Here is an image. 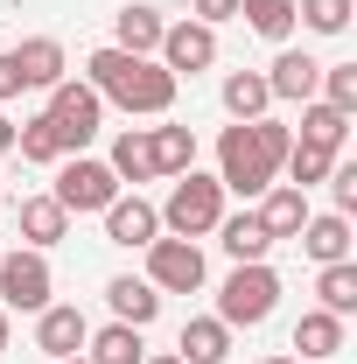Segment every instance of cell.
<instances>
[{
	"label": "cell",
	"instance_id": "8d00e7d4",
	"mask_svg": "<svg viewBox=\"0 0 357 364\" xmlns=\"http://www.w3.org/2000/svg\"><path fill=\"white\" fill-rule=\"evenodd\" d=\"M7 343H14V316L0 309V358H7Z\"/></svg>",
	"mask_w": 357,
	"mask_h": 364
},
{
	"label": "cell",
	"instance_id": "277c9868",
	"mask_svg": "<svg viewBox=\"0 0 357 364\" xmlns=\"http://www.w3.org/2000/svg\"><path fill=\"white\" fill-rule=\"evenodd\" d=\"M273 309H280V273L267 259H245V267L224 273V287H218V322L224 329H260Z\"/></svg>",
	"mask_w": 357,
	"mask_h": 364
},
{
	"label": "cell",
	"instance_id": "836d02e7",
	"mask_svg": "<svg viewBox=\"0 0 357 364\" xmlns=\"http://www.w3.org/2000/svg\"><path fill=\"white\" fill-rule=\"evenodd\" d=\"M189 21H203V28H224V21H238V0H189Z\"/></svg>",
	"mask_w": 357,
	"mask_h": 364
},
{
	"label": "cell",
	"instance_id": "74e56055",
	"mask_svg": "<svg viewBox=\"0 0 357 364\" xmlns=\"http://www.w3.org/2000/svg\"><path fill=\"white\" fill-rule=\"evenodd\" d=\"M140 364H182V358H176V350H154V358H140Z\"/></svg>",
	"mask_w": 357,
	"mask_h": 364
},
{
	"label": "cell",
	"instance_id": "d6986e66",
	"mask_svg": "<svg viewBox=\"0 0 357 364\" xmlns=\"http://www.w3.org/2000/svg\"><path fill=\"white\" fill-rule=\"evenodd\" d=\"M294 358H302V364L343 358V316H329V309H302V322H294Z\"/></svg>",
	"mask_w": 357,
	"mask_h": 364
},
{
	"label": "cell",
	"instance_id": "9a60e30c",
	"mask_svg": "<svg viewBox=\"0 0 357 364\" xmlns=\"http://www.w3.org/2000/svg\"><path fill=\"white\" fill-rule=\"evenodd\" d=\"M14 225H21V245H36V252H49V245H63L70 238V210L56 203V196H21V210H14Z\"/></svg>",
	"mask_w": 357,
	"mask_h": 364
},
{
	"label": "cell",
	"instance_id": "5b68a950",
	"mask_svg": "<svg viewBox=\"0 0 357 364\" xmlns=\"http://www.w3.org/2000/svg\"><path fill=\"white\" fill-rule=\"evenodd\" d=\"M161 210V231L169 238H211L224 218V182L203 176V168H189V176H176V189H169V203H154Z\"/></svg>",
	"mask_w": 357,
	"mask_h": 364
},
{
	"label": "cell",
	"instance_id": "9c48e42d",
	"mask_svg": "<svg viewBox=\"0 0 357 364\" xmlns=\"http://www.w3.org/2000/svg\"><path fill=\"white\" fill-rule=\"evenodd\" d=\"M154 63H161L169 77H196V70H211V63H218V28H203V21H169Z\"/></svg>",
	"mask_w": 357,
	"mask_h": 364
},
{
	"label": "cell",
	"instance_id": "d590c367",
	"mask_svg": "<svg viewBox=\"0 0 357 364\" xmlns=\"http://www.w3.org/2000/svg\"><path fill=\"white\" fill-rule=\"evenodd\" d=\"M0 154H14V119L0 112Z\"/></svg>",
	"mask_w": 357,
	"mask_h": 364
},
{
	"label": "cell",
	"instance_id": "30bf717a",
	"mask_svg": "<svg viewBox=\"0 0 357 364\" xmlns=\"http://www.w3.org/2000/svg\"><path fill=\"white\" fill-rule=\"evenodd\" d=\"M98 218H105V245H127V252H147V245L161 238V210H154L147 196H127V189H119Z\"/></svg>",
	"mask_w": 357,
	"mask_h": 364
},
{
	"label": "cell",
	"instance_id": "484cf974",
	"mask_svg": "<svg viewBox=\"0 0 357 364\" xmlns=\"http://www.w3.org/2000/svg\"><path fill=\"white\" fill-rule=\"evenodd\" d=\"M105 168L119 182H154V154H147V127H127V134H112L105 147Z\"/></svg>",
	"mask_w": 357,
	"mask_h": 364
},
{
	"label": "cell",
	"instance_id": "f1b7e54d",
	"mask_svg": "<svg viewBox=\"0 0 357 364\" xmlns=\"http://www.w3.org/2000/svg\"><path fill=\"white\" fill-rule=\"evenodd\" d=\"M238 21L267 43H287L294 36V0H238Z\"/></svg>",
	"mask_w": 357,
	"mask_h": 364
},
{
	"label": "cell",
	"instance_id": "8992f818",
	"mask_svg": "<svg viewBox=\"0 0 357 364\" xmlns=\"http://www.w3.org/2000/svg\"><path fill=\"white\" fill-rule=\"evenodd\" d=\"M49 301H56L49 252H36V245H14V252H0V309H7V316H43Z\"/></svg>",
	"mask_w": 357,
	"mask_h": 364
},
{
	"label": "cell",
	"instance_id": "ac0fdd59",
	"mask_svg": "<svg viewBox=\"0 0 357 364\" xmlns=\"http://www.w3.org/2000/svg\"><path fill=\"white\" fill-rule=\"evenodd\" d=\"M252 210H260V225H267L273 245H280V238H302V225H309V189H287V182H273Z\"/></svg>",
	"mask_w": 357,
	"mask_h": 364
},
{
	"label": "cell",
	"instance_id": "7c38bea8",
	"mask_svg": "<svg viewBox=\"0 0 357 364\" xmlns=\"http://www.w3.org/2000/svg\"><path fill=\"white\" fill-rule=\"evenodd\" d=\"M315 85H322V63H315L309 49H280L267 63V91H273V105H309Z\"/></svg>",
	"mask_w": 357,
	"mask_h": 364
},
{
	"label": "cell",
	"instance_id": "4dcf8cb0",
	"mask_svg": "<svg viewBox=\"0 0 357 364\" xmlns=\"http://www.w3.org/2000/svg\"><path fill=\"white\" fill-rule=\"evenodd\" d=\"M14 154H21V161H36V168H56V161H63V147H56V134H49L43 112L14 127Z\"/></svg>",
	"mask_w": 357,
	"mask_h": 364
},
{
	"label": "cell",
	"instance_id": "d6a6232c",
	"mask_svg": "<svg viewBox=\"0 0 357 364\" xmlns=\"http://www.w3.org/2000/svg\"><path fill=\"white\" fill-rule=\"evenodd\" d=\"M329 203H336L343 218L357 210V161H336V168H329Z\"/></svg>",
	"mask_w": 357,
	"mask_h": 364
},
{
	"label": "cell",
	"instance_id": "7402d4cb",
	"mask_svg": "<svg viewBox=\"0 0 357 364\" xmlns=\"http://www.w3.org/2000/svg\"><path fill=\"white\" fill-rule=\"evenodd\" d=\"M218 245L231 252V267L267 259V252H273V238H267V225H260V210H238V218L224 210V218H218Z\"/></svg>",
	"mask_w": 357,
	"mask_h": 364
},
{
	"label": "cell",
	"instance_id": "3957f363",
	"mask_svg": "<svg viewBox=\"0 0 357 364\" xmlns=\"http://www.w3.org/2000/svg\"><path fill=\"white\" fill-rule=\"evenodd\" d=\"M43 119H49V134H56V147H63V154H85L91 140L105 134V98H98L85 77H63V85H49Z\"/></svg>",
	"mask_w": 357,
	"mask_h": 364
},
{
	"label": "cell",
	"instance_id": "83f0119b",
	"mask_svg": "<svg viewBox=\"0 0 357 364\" xmlns=\"http://www.w3.org/2000/svg\"><path fill=\"white\" fill-rule=\"evenodd\" d=\"M336 161H343V154L294 140V147H287V161H280V176H287V189H315V182H329V168H336Z\"/></svg>",
	"mask_w": 357,
	"mask_h": 364
},
{
	"label": "cell",
	"instance_id": "cb8c5ba5",
	"mask_svg": "<svg viewBox=\"0 0 357 364\" xmlns=\"http://www.w3.org/2000/svg\"><path fill=\"white\" fill-rule=\"evenodd\" d=\"M218 98H224V112H231V119H267V112H273L267 70H231V77L218 85Z\"/></svg>",
	"mask_w": 357,
	"mask_h": 364
},
{
	"label": "cell",
	"instance_id": "2e32d148",
	"mask_svg": "<svg viewBox=\"0 0 357 364\" xmlns=\"http://www.w3.org/2000/svg\"><path fill=\"white\" fill-rule=\"evenodd\" d=\"M161 7H147V0H127L119 14H112V49H127V56H154L161 49Z\"/></svg>",
	"mask_w": 357,
	"mask_h": 364
},
{
	"label": "cell",
	"instance_id": "6da1fadb",
	"mask_svg": "<svg viewBox=\"0 0 357 364\" xmlns=\"http://www.w3.org/2000/svg\"><path fill=\"white\" fill-rule=\"evenodd\" d=\"M85 85L105 98V105H119L127 119H169L176 112V91L182 77H169L154 56H127V49H91L85 56Z\"/></svg>",
	"mask_w": 357,
	"mask_h": 364
},
{
	"label": "cell",
	"instance_id": "ab89813d",
	"mask_svg": "<svg viewBox=\"0 0 357 364\" xmlns=\"http://www.w3.org/2000/svg\"><path fill=\"white\" fill-rule=\"evenodd\" d=\"M63 364H85V358H63Z\"/></svg>",
	"mask_w": 357,
	"mask_h": 364
},
{
	"label": "cell",
	"instance_id": "ffe728a7",
	"mask_svg": "<svg viewBox=\"0 0 357 364\" xmlns=\"http://www.w3.org/2000/svg\"><path fill=\"white\" fill-rule=\"evenodd\" d=\"M140 358H147V329L134 322H105L85 336V364H140Z\"/></svg>",
	"mask_w": 357,
	"mask_h": 364
},
{
	"label": "cell",
	"instance_id": "44dd1931",
	"mask_svg": "<svg viewBox=\"0 0 357 364\" xmlns=\"http://www.w3.org/2000/svg\"><path fill=\"white\" fill-rule=\"evenodd\" d=\"M176 358L182 364H224L231 358V329H224L218 316H189L176 336Z\"/></svg>",
	"mask_w": 357,
	"mask_h": 364
},
{
	"label": "cell",
	"instance_id": "7a4b0ae2",
	"mask_svg": "<svg viewBox=\"0 0 357 364\" xmlns=\"http://www.w3.org/2000/svg\"><path fill=\"white\" fill-rule=\"evenodd\" d=\"M287 147H294V134H287L273 112H267V119H231V127L218 134V182H224V196L260 203L273 182H280Z\"/></svg>",
	"mask_w": 357,
	"mask_h": 364
},
{
	"label": "cell",
	"instance_id": "f35d334b",
	"mask_svg": "<svg viewBox=\"0 0 357 364\" xmlns=\"http://www.w3.org/2000/svg\"><path fill=\"white\" fill-rule=\"evenodd\" d=\"M260 364H302V358H260Z\"/></svg>",
	"mask_w": 357,
	"mask_h": 364
},
{
	"label": "cell",
	"instance_id": "e0dca14e",
	"mask_svg": "<svg viewBox=\"0 0 357 364\" xmlns=\"http://www.w3.org/2000/svg\"><path fill=\"white\" fill-rule=\"evenodd\" d=\"M351 218L343 210H309V225H302V252H309L315 267H336V259H351Z\"/></svg>",
	"mask_w": 357,
	"mask_h": 364
},
{
	"label": "cell",
	"instance_id": "8fae6325",
	"mask_svg": "<svg viewBox=\"0 0 357 364\" xmlns=\"http://www.w3.org/2000/svg\"><path fill=\"white\" fill-rule=\"evenodd\" d=\"M85 336H91V316L78 309V301H49L43 316H36V350L43 358H85Z\"/></svg>",
	"mask_w": 357,
	"mask_h": 364
},
{
	"label": "cell",
	"instance_id": "1f68e13d",
	"mask_svg": "<svg viewBox=\"0 0 357 364\" xmlns=\"http://www.w3.org/2000/svg\"><path fill=\"white\" fill-rule=\"evenodd\" d=\"M315 98L357 119V63H322V85H315Z\"/></svg>",
	"mask_w": 357,
	"mask_h": 364
},
{
	"label": "cell",
	"instance_id": "d4e9b609",
	"mask_svg": "<svg viewBox=\"0 0 357 364\" xmlns=\"http://www.w3.org/2000/svg\"><path fill=\"white\" fill-rule=\"evenodd\" d=\"M315 309L329 316H357V259H336V267H315Z\"/></svg>",
	"mask_w": 357,
	"mask_h": 364
},
{
	"label": "cell",
	"instance_id": "603a6c76",
	"mask_svg": "<svg viewBox=\"0 0 357 364\" xmlns=\"http://www.w3.org/2000/svg\"><path fill=\"white\" fill-rule=\"evenodd\" d=\"M147 154H154V176H189L196 168V134L161 119V127H147Z\"/></svg>",
	"mask_w": 357,
	"mask_h": 364
},
{
	"label": "cell",
	"instance_id": "4316f807",
	"mask_svg": "<svg viewBox=\"0 0 357 364\" xmlns=\"http://www.w3.org/2000/svg\"><path fill=\"white\" fill-rule=\"evenodd\" d=\"M302 140H309V147H329V154H343V140H351V112H336V105L309 98V105H302Z\"/></svg>",
	"mask_w": 357,
	"mask_h": 364
},
{
	"label": "cell",
	"instance_id": "e575fe53",
	"mask_svg": "<svg viewBox=\"0 0 357 364\" xmlns=\"http://www.w3.org/2000/svg\"><path fill=\"white\" fill-rule=\"evenodd\" d=\"M21 70H14V56H7V49H0V105H7V98H21Z\"/></svg>",
	"mask_w": 357,
	"mask_h": 364
},
{
	"label": "cell",
	"instance_id": "4fadbf2b",
	"mask_svg": "<svg viewBox=\"0 0 357 364\" xmlns=\"http://www.w3.org/2000/svg\"><path fill=\"white\" fill-rule=\"evenodd\" d=\"M7 56H14V70H21V85H28V91H49V85L70 77V56H63L56 36H28V43L7 49Z\"/></svg>",
	"mask_w": 357,
	"mask_h": 364
},
{
	"label": "cell",
	"instance_id": "52a82bcc",
	"mask_svg": "<svg viewBox=\"0 0 357 364\" xmlns=\"http://www.w3.org/2000/svg\"><path fill=\"white\" fill-rule=\"evenodd\" d=\"M119 189H127V182L112 176L98 154H63V161H56V189H49V196H56L70 218H98Z\"/></svg>",
	"mask_w": 357,
	"mask_h": 364
},
{
	"label": "cell",
	"instance_id": "5bb4252c",
	"mask_svg": "<svg viewBox=\"0 0 357 364\" xmlns=\"http://www.w3.org/2000/svg\"><path fill=\"white\" fill-rule=\"evenodd\" d=\"M105 309H112V322L147 329V322L161 316V294H154V280H147V273H112V280H105Z\"/></svg>",
	"mask_w": 357,
	"mask_h": 364
},
{
	"label": "cell",
	"instance_id": "f546056e",
	"mask_svg": "<svg viewBox=\"0 0 357 364\" xmlns=\"http://www.w3.org/2000/svg\"><path fill=\"white\" fill-rule=\"evenodd\" d=\"M357 14V0H294V21L309 28V36H343Z\"/></svg>",
	"mask_w": 357,
	"mask_h": 364
},
{
	"label": "cell",
	"instance_id": "ba28073f",
	"mask_svg": "<svg viewBox=\"0 0 357 364\" xmlns=\"http://www.w3.org/2000/svg\"><path fill=\"white\" fill-rule=\"evenodd\" d=\"M147 280H154V294H196L211 267H203V245L196 238H154L147 245Z\"/></svg>",
	"mask_w": 357,
	"mask_h": 364
}]
</instances>
